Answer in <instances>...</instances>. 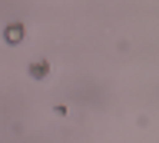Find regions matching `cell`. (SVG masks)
Instances as JSON below:
<instances>
[{"label":"cell","mask_w":159,"mask_h":143,"mask_svg":"<svg viewBox=\"0 0 159 143\" xmlns=\"http://www.w3.org/2000/svg\"><path fill=\"white\" fill-rule=\"evenodd\" d=\"M3 37H7V43H20L23 40V23H10L3 30Z\"/></svg>","instance_id":"obj_1"}]
</instances>
